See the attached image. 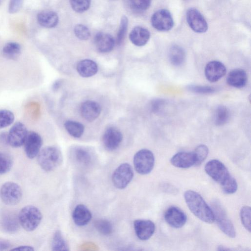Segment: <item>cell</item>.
I'll use <instances>...</instances> for the list:
<instances>
[{"instance_id": "obj_27", "label": "cell", "mask_w": 251, "mask_h": 251, "mask_svg": "<svg viewBox=\"0 0 251 251\" xmlns=\"http://www.w3.org/2000/svg\"><path fill=\"white\" fill-rule=\"evenodd\" d=\"M21 52V47L19 44L15 42L6 43L2 49L4 56L9 59H16Z\"/></svg>"}, {"instance_id": "obj_11", "label": "cell", "mask_w": 251, "mask_h": 251, "mask_svg": "<svg viewBox=\"0 0 251 251\" xmlns=\"http://www.w3.org/2000/svg\"><path fill=\"white\" fill-rule=\"evenodd\" d=\"M43 144L41 136L35 131L28 132L24 144L25 152L29 159H33L37 156Z\"/></svg>"}, {"instance_id": "obj_9", "label": "cell", "mask_w": 251, "mask_h": 251, "mask_svg": "<svg viewBox=\"0 0 251 251\" xmlns=\"http://www.w3.org/2000/svg\"><path fill=\"white\" fill-rule=\"evenodd\" d=\"M152 26L157 30L167 31L174 26V21L170 12L166 9H160L156 11L151 18Z\"/></svg>"}, {"instance_id": "obj_34", "label": "cell", "mask_w": 251, "mask_h": 251, "mask_svg": "<svg viewBox=\"0 0 251 251\" xmlns=\"http://www.w3.org/2000/svg\"><path fill=\"white\" fill-rule=\"evenodd\" d=\"M94 225L97 230L103 235H108L112 232V225L107 220L103 219L97 220L95 222Z\"/></svg>"}, {"instance_id": "obj_41", "label": "cell", "mask_w": 251, "mask_h": 251, "mask_svg": "<svg viewBox=\"0 0 251 251\" xmlns=\"http://www.w3.org/2000/svg\"><path fill=\"white\" fill-rule=\"evenodd\" d=\"M223 191L227 194L234 193L237 190L238 185L235 179L232 177L225 184L221 186Z\"/></svg>"}, {"instance_id": "obj_46", "label": "cell", "mask_w": 251, "mask_h": 251, "mask_svg": "<svg viewBox=\"0 0 251 251\" xmlns=\"http://www.w3.org/2000/svg\"><path fill=\"white\" fill-rule=\"evenodd\" d=\"M10 247V243L5 240L0 239V251L6 250Z\"/></svg>"}, {"instance_id": "obj_14", "label": "cell", "mask_w": 251, "mask_h": 251, "mask_svg": "<svg viewBox=\"0 0 251 251\" xmlns=\"http://www.w3.org/2000/svg\"><path fill=\"white\" fill-rule=\"evenodd\" d=\"M123 140L121 132L115 127H109L104 131L102 143L104 148L110 151L116 150Z\"/></svg>"}, {"instance_id": "obj_44", "label": "cell", "mask_w": 251, "mask_h": 251, "mask_svg": "<svg viewBox=\"0 0 251 251\" xmlns=\"http://www.w3.org/2000/svg\"><path fill=\"white\" fill-rule=\"evenodd\" d=\"M163 104L161 100H156L151 103V109L154 112H158Z\"/></svg>"}, {"instance_id": "obj_8", "label": "cell", "mask_w": 251, "mask_h": 251, "mask_svg": "<svg viewBox=\"0 0 251 251\" xmlns=\"http://www.w3.org/2000/svg\"><path fill=\"white\" fill-rule=\"evenodd\" d=\"M133 176V171L130 165L123 163L116 169L112 175L113 183L118 189H124L130 182Z\"/></svg>"}, {"instance_id": "obj_7", "label": "cell", "mask_w": 251, "mask_h": 251, "mask_svg": "<svg viewBox=\"0 0 251 251\" xmlns=\"http://www.w3.org/2000/svg\"><path fill=\"white\" fill-rule=\"evenodd\" d=\"M22 190L20 186L14 182L4 183L0 189V197L2 202L8 205L17 204L22 200Z\"/></svg>"}, {"instance_id": "obj_33", "label": "cell", "mask_w": 251, "mask_h": 251, "mask_svg": "<svg viewBox=\"0 0 251 251\" xmlns=\"http://www.w3.org/2000/svg\"><path fill=\"white\" fill-rule=\"evenodd\" d=\"M13 165V159L11 155L6 152L0 151V174L8 173Z\"/></svg>"}, {"instance_id": "obj_5", "label": "cell", "mask_w": 251, "mask_h": 251, "mask_svg": "<svg viewBox=\"0 0 251 251\" xmlns=\"http://www.w3.org/2000/svg\"><path fill=\"white\" fill-rule=\"evenodd\" d=\"M204 170L207 174L221 186L232 177L225 165L218 160L213 159L208 161L205 166Z\"/></svg>"}, {"instance_id": "obj_40", "label": "cell", "mask_w": 251, "mask_h": 251, "mask_svg": "<svg viewBox=\"0 0 251 251\" xmlns=\"http://www.w3.org/2000/svg\"><path fill=\"white\" fill-rule=\"evenodd\" d=\"M74 32L75 36L82 40H87L90 36V32L89 29L86 26L81 24L75 26Z\"/></svg>"}, {"instance_id": "obj_47", "label": "cell", "mask_w": 251, "mask_h": 251, "mask_svg": "<svg viewBox=\"0 0 251 251\" xmlns=\"http://www.w3.org/2000/svg\"><path fill=\"white\" fill-rule=\"evenodd\" d=\"M0 143L3 144H8V133L2 132L0 134Z\"/></svg>"}, {"instance_id": "obj_48", "label": "cell", "mask_w": 251, "mask_h": 251, "mask_svg": "<svg viewBox=\"0 0 251 251\" xmlns=\"http://www.w3.org/2000/svg\"><path fill=\"white\" fill-rule=\"evenodd\" d=\"M60 84H61L60 81H55L52 85L53 90L54 91L56 90L60 86Z\"/></svg>"}, {"instance_id": "obj_10", "label": "cell", "mask_w": 251, "mask_h": 251, "mask_svg": "<svg viewBox=\"0 0 251 251\" xmlns=\"http://www.w3.org/2000/svg\"><path fill=\"white\" fill-rule=\"evenodd\" d=\"M28 133L26 127L22 122L15 123L8 133V143L11 147L19 148L25 143Z\"/></svg>"}, {"instance_id": "obj_18", "label": "cell", "mask_w": 251, "mask_h": 251, "mask_svg": "<svg viewBox=\"0 0 251 251\" xmlns=\"http://www.w3.org/2000/svg\"><path fill=\"white\" fill-rule=\"evenodd\" d=\"M80 113L82 117L88 122H92L100 115L101 107L100 104L93 100H86L80 106Z\"/></svg>"}, {"instance_id": "obj_24", "label": "cell", "mask_w": 251, "mask_h": 251, "mask_svg": "<svg viewBox=\"0 0 251 251\" xmlns=\"http://www.w3.org/2000/svg\"><path fill=\"white\" fill-rule=\"evenodd\" d=\"M76 70L81 76L89 77L96 74L98 67L95 61L86 59L82 60L77 63Z\"/></svg>"}, {"instance_id": "obj_26", "label": "cell", "mask_w": 251, "mask_h": 251, "mask_svg": "<svg viewBox=\"0 0 251 251\" xmlns=\"http://www.w3.org/2000/svg\"><path fill=\"white\" fill-rule=\"evenodd\" d=\"M169 58L171 63L176 66L182 65L185 58V53L182 48L178 45H173L169 50Z\"/></svg>"}, {"instance_id": "obj_2", "label": "cell", "mask_w": 251, "mask_h": 251, "mask_svg": "<svg viewBox=\"0 0 251 251\" xmlns=\"http://www.w3.org/2000/svg\"><path fill=\"white\" fill-rule=\"evenodd\" d=\"M37 156L39 165L47 172L52 171L57 168L63 160L60 150L53 146L44 148L40 150Z\"/></svg>"}, {"instance_id": "obj_31", "label": "cell", "mask_w": 251, "mask_h": 251, "mask_svg": "<svg viewBox=\"0 0 251 251\" xmlns=\"http://www.w3.org/2000/svg\"><path fill=\"white\" fill-rule=\"evenodd\" d=\"M52 250L54 251H68L69 247L59 230L56 231L53 235L52 243Z\"/></svg>"}, {"instance_id": "obj_30", "label": "cell", "mask_w": 251, "mask_h": 251, "mask_svg": "<svg viewBox=\"0 0 251 251\" xmlns=\"http://www.w3.org/2000/svg\"><path fill=\"white\" fill-rule=\"evenodd\" d=\"M127 6L136 13L144 12L150 7L151 0H125Z\"/></svg>"}, {"instance_id": "obj_20", "label": "cell", "mask_w": 251, "mask_h": 251, "mask_svg": "<svg viewBox=\"0 0 251 251\" xmlns=\"http://www.w3.org/2000/svg\"><path fill=\"white\" fill-rule=\"evenodd\" d=\"M74 223L78 226L87 225L91 220L92 214L83 204H78L75 208L72 215Z\"/></svg>"}, {"instance_id": "obj_6", "label": "cell", "mask_w": 251, "mask_h": 251, "mask_svg": "<svg viewBox=\"0 0 251 251\" xmlns=\"http://www.w3.org/2000/svg\"><path fill=\"white\" fill-rule=\"evenodd\" d=\"M153 153L148 149H142L137 151L133 158V164L136 172L141 175L149 174L154 165Z\"/></svg>"}, {"instance_id": "obj_25", "label": "cell", "mask_w": 251, "mask_h": 251, "mask_svg": "<svg viewBox=\"0 0 251 251\" xmlns=\"http://www.w3.org/2000/svg\"><path fill=\"white\" fill-rule=\"evenodd\" d=\"M37 21L40 25L46 28L55 27L58 22L57 13L51 10H45L37 15Z\"/></svg>"}, {"instance_id": "obj_32", "label": "cell", "mask_w": 251, "mask_h": 251, "mask_svg": "<svg viewBox=\"0 0 251 251\" xmlns=\"http://www.w3.org/2000/svg\"><path fill=\"white\" fill-rule=\"evenodd\" d=\"M229 118V112L225 106L220 105L215 110L214 114V122L217 126L225 124Z\"/></svg>"}, {"instance_id": "obj_43", "label": "cell", "mask_w": 251, "mask_h": 251, "mask_svg": "<svg viewBox=\"0 0 251 251\" xmlns=\"http://www.w3.org/2000/svg\"><path fill=\"white\" fill-rule=\"evenodd\" d=\"M23 0H10L8 5V12L13 14L18 12L23 5Z\"/></svg>"}, {"instance_id": "obj_28", "label": "cell", "mask_w": 251, "mask_h": 251, "mask_svg": "<svg viewBox=\"0 0 251 251\" xmlns=\"http://www.w3.org/2000/svg\"><path fill=\"white\" fill-rule=\"evenodd\" d=\"M64 126L68 133L75 138H79L84 131L83 125L78 122L67 121L64 124Z\"/></svg>"}, {"instance_id": "obj_35", "label": "cell", "mask_w": 251, "mask_h": 251, "mask_svg": "<svg viewBox=\"0 0 251 251\" xmlns=\"http://www.w3.org/2000/svg\"><path fill=\"white\" fill-rule=\"evenodd\" d=\"M14 119V114L11 111L7 109H0V129L12 124Z\"/></svg>"}, {"instance_id": "obj_15", "label": "cell", "mask_w": 251, "mask_h": 251, "mask_svg": "<svg viewBox=\"0 0 251 251\" xmlns=\"http://www.w3.org/2000/svg\"><path fill=\"white\" fill-rule=\"evenodd\" d=\"M133 225L137 236L143 241L150 239L155 229L154 224L149 220H136Z\"/></svg>"}, {"instance_id": "obj_38", "label": "cell", "mask_w": 251, "mask_h": 251, "mask_svg": "<svg viewBox=\"0 0 251 251\" xmlns=\"http://www.w3.org/2000/svg\"><path fill=\"white\" fill-rule=\"evenodd\" d=\"M194 152L196 158L195 165H200L206 159L208 154V149L204 145H200L196 148Z\"/></svg>"}, {"instance_id": "obj_3", "label": "cell", "mask_w": 251, "mask_h": 251, "mask_svg": "<svg viewBox=\"0 0 251 251\" xmlns=\"http://www.w3.org/2000/svg\"><path fill=\"white\" fill-rule=\"evenodd\" d=\"M42 219V214L40 210L31 205L23 207L18 215L20 225L27 231L34 230L40 225Z\"/></svg>"}, {"instance_id": "obj_17", "label": "cell", "mask_w": 251, "mask_h": 251, "mask_svg": "<svg viewBox=\"0 0 251 251\" xmlns=\"http://www.w3.org/2000/svg\"><path fill=\"white\" fill-rule=\"evenodd\" d=\"M170 162L176 167L185 169L195 165L196 158L194 151H181L173 156Z\"/></svg>"}, {"instance_id": "obj_37", "label": "cell", "mask_w": 251, "mask_h": 251, "mask_svg": "<svg viewBox=\"0 0 251 251\" xmlns=\"http://www.w3.org/2000/svg\"><path fill=\"white\" fill-rule=\"evenodd\" d=\"M251 207L248 206L243 207L240 210V218L244 227L251 232Z\"/></svg>"}, {"instance_id": "obj_23", "label": "cell", "mask_w": 251, "mask_h": 251, "mask_svg": "<svg viewBox=\"0 0 251 251\" xmlns=\"http://www.w3.org/2000/svg\"><path fill=\"white\" fill-rule=\"evenodd\" d=\"M71 154L73 159L79 165L87 166L91 163L92 155L87 149L76 147L73 149Z\"/></svg>"}, {"instance_id": "obj_36", "label": "cell", "mask_w": 251, "mask_h": 251, "mask_svg": "<svg viewBox=\"0 0 251 251\" xmlns=\"http://www.w3.org/2000/svg\"><path fill=\"white\" fill-rule=\"evenodd\" d=\"M70 3L75 11L82 13L88 9L91 4V0H70Z\"/></svg>"}, {"instance_id": "obj_13", "label": "cell", "mask_w": 251, "mask_h": 251, "mask_svg": "<svg viewBox=\"0 0 251 251\" xmlns=\"http://www.w3.org/2000/svg\"><path fill=\"white\" fill-rule=\"evenodd\" d=\"M166 222L172 227L179 228L182 227L187 221V216L180 208L171 206L165 212Z\"/></svg>"}, {"instance_id": "obj_19", "label": "cell", "mask_w": 251, "mask_h": 251, "mask_svg": "<svg viewBox=\"0 0 251 251\" xmlns=\"http://www.w3.org/2000/svg\"><path fill=\"white\" fill-rule=\"evenodd\" d=\"M94 43L96 49L100 52H108L113 50L115 41L110 34L100 32L95 35Z\"/></svg>"}, {"instance_id": "obj_29", "label": "cell", "mask_w": 251, "mask_h": 251, "mask_svg": "<svg viewBox=\"0 0 251 251\" xmlns=\"http://www.w3.org/2000/svg\"><path fill=\"white\" fill-rule=\"evenodd\" d=\"M2 227L4 231L13 233L16 232L19 227V222L18 218L14 215H7L2 220Z\"/></svg>"}, {"instance_id": "obj_4", "label": "cell", "mask_w": 251, "mask_h": 251, "mask_svg": "<svg viewBox=\"0 0 251 251\" xmlns=\"http://www.w3.org/2000/svg\"><path fill=\"white\" fill-rule=\"evenodd\" d=\"M212 207L214 220H216L219 228L227 236L234 238L236 236L234 226L223 206L218 201H215L212 203Z\"/></svg>"}, {"instance_id": "obj_1", "label": "cell", "mask_w": 251, "mask_h": 251, "mask_svg": "<svg viewBox=\"0 0 251 251\" xmlns=\"http://www.w3.org/2000/svg\"><path fill=\"white\" fill-rule=\"evenodd\" d=\"M185 202L190 211L201 221L208 224L214 221L212 209L197 192L187 190L184 194Z\"/></svg>"}, {"instance_id": "obj_16", "label": "cell", "mask_w": 251, "mask_h": 251, "mask_svg": "<svg viewBox=\"0 0 251 251\" xmlns=\"http://www.w3.org/2000/svg\"><path fill=\"white\" fill-rule=\"evenodd\" d=\"M204 72L207 79L210 82H214L225 75L226 68L222 62L212 61L206 64Z\"/></svg>"}, {"instance_id": "obj_21", "label": "cell", "mask_w": 251, "mask_h": 251, "mask_svg": "<svg viewBox=\"0 0 251 251\" xmlns=\"http://www.w3.org/2000/svg\"><path fill=\"white\" fill-rule=\"evenodd\" d=\"M226 80L227 83L232 87L242 88L247 83V75L244 70L235 69L229 73Z\"/></svg>"}, {"instance_id": "obj_42", "label": "cell", "mask_w": 251, "mask_h": 251, "mask_svg": "<svg viewBox=\"0 0 251 251\" xmlns=\"http://www.w3.org/2000/svg\"><path fill=\"white\" fill-rule=\"evenodd\" d=\"M188 89L194 93L202 94L212 93L215 91L213 87L199 85H190L188 87Z\"/></svg>"}, {"instance_id": "obj_12", "label": "cell", "mask_w": 251, "mask_h": 251, "mask_svg": "<svg viewBox=\"0 0 251 251\" xmlns=\"http://www.w3.org/2000/svg\"><path fill=\"white\" fill-rule=\"evenodd\" d=\"M186 20L190 28L197 33H204L208 29L207 23L197 9L191 8L186 12Z\"/></svg>"}, {"instance_id": "obj_45", "label": "cell", "mask_w": 251, "mask_h": 251, "mask_svg": "<svg viewBox=\"0 0 251 251\" xmlns=\"http://www.w3.org/2000/svg\"><path fill=\"white\" fill-rule=\"evenodd\" d=\"M11 251H33L34 250L33 248L29 246H21L16 248L12 249Z\"/></svg>"}, {"instance_id": "obj_22", "label": "cell", "mask_w": 251, "mask_h": 251, "mask_svg": "<svg viewBox=\"0 0 251 251\" xmlns=\"http://www.w3.org/2000/svg\"><path fill=\"white\" fill-rule=\"evenodd\" d=\"M130 41L137 46H143L147 44L150 38L149 31L142 26H136L129 34Z\"/></svg>"}, {"instance_id": "obj_39", "label": "cell", "mask_w": 251, "mask_h": 251, "mask_svg": "<svg viewBox=\"0 0 251 251\" xmlns=\"http://www.w3.org/2000/svg\"><path fill=\"white\" fill-rule=\"evenodd\" d=\"M127 25L128 19L125 16H123L121 18L120 25L116 38V42L118 45L121 44L125 38L127 28Z\"/></svg>"}]
</instances>
